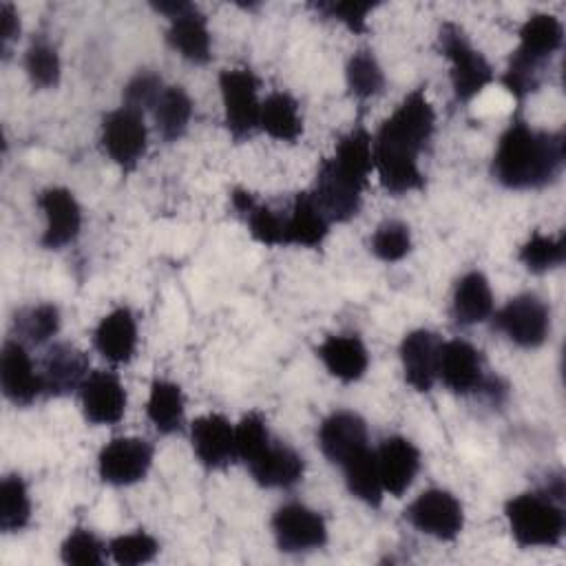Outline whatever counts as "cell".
I'll return each instance as SVG.
<instances>
[{"label": "cell", "mask_w": 566, "mask_h": 566, "mask_svg": "<svg viewBox=\"0 0 566 566\" xmlns=\"http://www.w3.org/2000/svg\"><path fill=\"white\" fill-rule=\"evenodd\" d=\"M268 442H270V431L265 427L263 416L256 411L243 416L234 427V451H237V458H241L245 464L254 455H259Z\"/></svg>", "instance_id": "obj_40"}, {"label": "cell", "mask_w": 566, "mask_h": 566, "mask_svg": "<svg viewBox=\"0 0 566 566\" xmlns=\"http://www.w3.org/2000/svg\"><path fill=\"white\" fill-rule=\"evenodd\" d=\"M438 378L455 394H469L482 387V356L480 352L460 338L440 343L438 352Z\"/></svg>", "instance_id": "obj_15"}, {"label": "cell", "mask_w": 566, "mask_h": 566, "mask_svg": "<svg viewBox=\"0 0 566 566\" xmlns=\"http://www.w3.org/2000/svg\"><path fill=\"white\" fill-rule=\"evenodd\" d=\"M38 206L46 217V228L40 243L49 250H60L71 243L82 228V210L77 199L66 188H46L38 197Z\"/></svg>", "instance_id": "obj_13"}, {"label": "cell", "mask_w": 566, "mask_h": 566, "mask_svg": "<svg viewBox=\"0 0 566 566\" xmlns=\"http://www.w3.org/2000/svg\"><path fill=\"white\" fill-rule=\"evenodd\" d=\"M318 447L334 464H345L367 447V424L354 411L329 413L318 429Z\"/></svg>", "instance_id": "obj_16"}, {"label": "cell", "mask_w": 566, "mask_h": 566, "mask_svg": "<svg viewBox=\"0 0 566 566\" xmlns=\"http://www.w3.org/2000/svg\"><path fill=\"white\" fill-rule=\"evenodd\" d=\"M0 33L2 44L11 42L20 33V18L11 2H0Z\"/></svg>", "instance_id": "obj_44"}, {"label": "cell", "mask_w": 566, "mask_h": 566, "mask_svg": "<svg viewBox=\"0 0 566 566\" xmlns=\"http://www.w3.org/2000/svg\"><path fill=\"white\" fill-rule=\"evenodd\" d=\"M82 411L91 424H115L126 409V391L115 371L97 369L80 387Z\"/></svg>", "instance_id": "obj_12"}, {"label": "cell", "mask_w": 566, "mask_h": 566, "mask_svg": "<svg viewBox=\"0 0 566 566\" xmlns=\"http://www.w3.org/2000/svg\"><path fill=\"white\" fill-rule=\"evenodd\" d=\"M15 327L18 334L22 338H27L29 343H44L49 340L57 327H60V312L53 303H42V305H33L29 310H22L15 316Z\"/></svg>", "instance_id": "obj_36"}, {"label": "cell", "mask_w": 566, "mask_h": 566, "mask_svg": "<svg viewBox=\"0 0 566 566\" xmlns=\"http://www.w3.org/2000/svg\"><path fill=\"white\" fill-rule=\"evenodd\" d=\"M493 327L517 347H539L551 329V314L535 294H520L500 307L493 316Z\"/></svg>", "instance_id": "obj_7"}, {"label": "cell", "mask_w": 566, "mask_h": 566, "mask_svg": "<svg viewBox=\"0 0 566 566\" xmlns=\"http://www.w3.org/2000/svg\"><path fill=\"white\" fill-rule=\"evenodd\" d=\"M438 334L429 329H413L402 338L400 360L405 369V380L416 391H429L438 380Z\"/></svg>", "instance_id": "obj_19"}, {"label": "cell", "mask_w": 566, "mask_h": 566, "mask_svg": "<svg viewBox=\"0 0 566 566\" xmlns=\"http://www.w3.org/2000/svg\"><path fill=\"white\" fill-rule=\"evenodd\" d=\"M374 2H354V0H343V2H318L316 9L325 13L327 18L340 20L349 31L363 33L365 31V20L367 13L374 9Z\"/></svg>", "instance_id": "obj_43"}, {"label": "cell", "mask_w": 566, "mask_h": 566, "mask_svg": "<svg viewBox=\"0 0 566 566\" xmlns=\"http://www.w3.org/2000/svg\"><path fill=\"white\" fill-rule=\"evenodd\" d=\"M259 128L279 142H296L303 133V119L296 99L281 91L270 93L265 102H261Z\"/></svg>", "instance_id": "obj_28"}, {"label": "cell", "mask_w": 566, "mask_h": 566, "mask_svg": "<svg viewBox=\"0 0 566 566\" xmlns=\"http://www.w3.org/2000/svg\"><path fill=\"white\" fill-rule=\"evenodd\" d=\"M564 491L548 493H522L506 502V520L511 535L524 548L533 546H555L559 544L566 517L557 502Z\"/></svg>", "instance_id": "obj_4"}, {"label": "cell", "mask_w": 566, "mask_h": 566, "mask_svg": "<svg viewBox=\"0 0 566 566\" xmlns=\"http://www.w3.org/2000/svg\"><path fill=\"white\" fill-rule=\"evenodd\" d=\"M245 467L254 482L265 489H287L303 478V458L294 449L272 440Z\"/></svg>", "instance_id": "obj_21"}, {"label": "cell", "mask_w": 566, "mask_h": 566, "mask_svg": "<svg viewBox=\"0 0 566 566\" xmlns=\"http://www.w3.org/2000/svg\"><path fill=\"white\" fill-rule=\"evenodd\" d=\"M148 420L159 433H175L184 424V396L179 385L170 380H155L146 402Z\"/></svg>", "instance_id": "obj_31"}, {"label": "cell", "mask_w": 566, "mask_h": 566, "mask_svg": "<svg viewBox=\"0 0 566 566\" xmlns=\"http://www.w3.org/2000/svg\"><path fill=\"white\" fill-rule=\"evenodd\" d=\"M347 86L358 99L374 97L385 86V75L371 51H356L347 62Z\"/></svg>", "instance_id": "obj_33"}, {"label": "cell", "mask_w": 566, "mask_h": 566, "mask_svg": "<svg viewBox=\"0 0 566 566\" xmlns=\"http://www.w3.org/2000/svg\"><path fill=\"white\" fill-rule=\"evenodd\" d=\"M95 349L111 363H128L137 345V323L128 307H117L106 314L93 334Z\"/></svg>", "instance_id": "obj_23"}, {"label": "cell", "mask_w": 566, "mask_h": 566, "mask_svg": "<svg viewBox=\"0 0 566 566\" xmlns=\"http://www.w3.org/2000/svg\"><path fill=\"white\" fill-rule=\"evenodd\" d=\"M345 471V484L349 493L358 500H363L369 506H378L382 500V482H380V471H378V460L376 451L365 447L356 455H352L345 464H340Z\"/></svg>", "instance_id": "obj_29"}, {"label": "cell", "mask_w": 566, "mask_h": 566, "mask_svg": "<svg viewBox=\"0 0 566 566\" xmlns=\"http://www.w3.org/2000/svg\"><path fill=\"white\" fill-rule=\"evenodd\" d=\"M102 146L122 168L130 170L146 153V124L139 111L122 106L102 122Z\"/></svg>", "instance_id": "obj_9"}, {"label": "cell", "mask_w": 566, "mask_h": 566, "mask_svg": "<svg viewBox=\"0 0 566 566\" xmlns=\"http://www.w3.org/2000/svg\"><path fill=\"white\" fill-rule=\"evenodd\" d=\"M520 261L531 272H546L564 263L566 243L564 237H546L542 232H533L531 239L520 248Z\"/></svg>", "instance_id": "obj_34"}, {"label": "cell", "mask_w": 566, "mask_h": 566, "mask_svg": "<svg viewBox=\"0 0 566 566\" xmlns=\"http://www.w3.org/2000/svg\"><path fill=\"white\" fill-rule=\"evenodd\" d=\"M272 533L283 553H305L327 542L325 520L298 502L283 504L274 513Z\"/></svg>", "instance_id": "obj_11"}, {"label": "cell", "mask_w": 566, "mask_h": 566, "mask_svg": "<svg viewBox=\"0 0 566 566\" xmlns=\"http://www.w3.org/2000/svg\"><path fill=\"white\" fill-rule=\"evenodd\" d=\"M564 40V27L553 13H533L520 29V46L511 53L504 86L517 97H526L539 86V66Z\"/></svg>", "instance_id": "obj_3"}, {"label": "cell", "mask_w": 566, "mask_h": 566, "mask_svg": "<svg viewBox=\"0 0 566 566\" xmlns=\"http://www.w3.org/2000/svg\"><path fill=\"white\" fill-rule=\"evenodd\" d=\"M376 460L382 489L394 497H400L409 489L420 469L418 447L402 436L385 438L376 451Z\"/></svg>", "instance_id": "obj_17"}, {"label": "cell", "mask_w": 566, "mask_h": 566, "mask_svg": "<svg viewBox=\"0 0 566 566\" xmlns=\"http://www.w3.org/2000/svg\"><path fill=\"white\" fill-rule=\"evenodd\" d=\"M157 551H159L157 539L144 531L119 535V537L111 539V544H108V553H111L113 562L119 566L146 564L157 555Z\"/></svg>", "instance_id": "obj_37"}, {"label": "cell", "mask_w": 566, "mask_h": 566, "mask_svg": "<svg viewBox=\"0 0 566 566\" xmlns=\"http://www.w3.org/2000/svg\"><path fill=\"white\" fill-rule=\"evenodd\" d=\"M24 71L33 86L53 88L60 82V55L46 40H33L24 53Z\"/></svg>", "instance_id": "obj_35"}, {"label": "cell", "mask_w": 566, "mask_h": 566, "mask_svg": "<svg viewBox=\"0 0 566 566\" xmlns=\"http://www.w3.org/2000/svg\"><path fill=\"white\" fill-rule=\"evenodd\" d=\"M60 557L73 566H99L104 564V544L88 528H75L64 539Z\"/></svg>", "instance_id": "obj_39"}, {"label": "cell", "mask_w": 566, "mask_h": 566, "mask_svg": "<svg viewBox=\"0 0 566 566\" xmlns=\"http://www.w3.org/2000/svg\"><path fill=\"white\" fill-rule=\"evenodd\" d=\"M155 124L166 142H177L192 117V99L181 86H164L157 104L153 106Z\"/></svg>", "instance_id": "obj_30"}, {"label": "cell", "mask_w": 566, "mask_h": 566, "mask_svg": "<svg viewBox=\"0 0 566 566\" xmlns=\"http://www.w3.org/2000/svg\"><path fill=\"white\" fill-rule=\"evenodd\" d=\"M190 438L199 462L208 469H223L237 458L234 427L221 413L199 416L190 427Z\"/></svg>", "instance_id": "obj_18"}, {"label": "cell", "mask_w": 566, "mask_h": 566, "mask_svg": "<svg viewBox=\"0 0 566 566\" xmlns=\"http://www.w3.org/2000/svg\"><path fill=\"white\" fill-rule=\"evenodd\" d=\"M411 250V234L402 221H385L371 237V252L380 261H400Z\"/></svg>", "instance_id": "obj_38"}, {"label": "cell", "mask_w": 566, "mask_h": 566, "mask_svg": "<svg viewBox=\"0 0 566 566\" xmlns=\"http://www.w3.org/2000/svg\"><path fill=\"white\" fill-rule=\"evenodd\" d=\"M566 148L562 133L535 130L513 119L502 133L493 155V177L513 190L542 188L557 179L564 168Z\"/></svg>", "instance_id": "obj_2"}, {"label": "cell", "mask_w": 566, "mask_h": 566, "mask_svg": "<svg viewBox=\"0 0 566 566\" xmlns=\"http://www.w3.org/2000/svg\"><path fill=\"white\" fill-rule=\"evenodd\" d=\"M250 234L263 245H285V217L268 206H252L245 214Z\"/></svg>", "instance_id": "obj_41"}, {"label": "cell", "mask_w": 566, "mask_h": 566, "mask_svg": "<svg viewBox=\"0 0 566 566\" xmlns=\"http://www.w3.org/2000/svg\"><path fill=\"white\" fill-rule=\"evenodd\" d=\"M166 42L192 64H206L212 55L206 15L192 2H188V7L181 13L170 18Z\"/></svg>", "instance_id": "obj_22"}, {"label": "cell", "mask_w": 566, "mask_h": 566, "mask_svg": "<svg viewBox=\"0 0 566 566\" xmlns=\"http://www.w3.org/2000/svg\"><path fill=\"white\" fill-rule=\"evenodd\" d=\"M153 444L144 438H113L97 458L99 478L115 486H128L148 473Z\"/></svg>", "instance_id": "obj_10"}, {"label": "cell", "mask_w": 566, "mask_h": 566, "mask_svg": "<svg viewBox=\"0 0 566 566\" xmlns=\"http://www.w3.org/2000/svg\"><path fill=\"white\" fill-rule=\"evenodd\" d=\"M164 91L161 77L150 71H139L126 86H124V106L144 113L153 108Z\"/></svg>", "instance_id": "obj_42"}, {"label": "cell", "mask_w": 566, "mask_h": 566, "mask_svg": "<svg viewBox=\"0 0 566 566\" xmlns=\"http://www.w3.org/2000/svg\"><path fill=\"white\" fill-rule=\"evenodd\" d=\"M42 389L49 396H66L80 389L88 376V358L69 343H57L49 349L42 369Z\"/></svg>", "instance_id": "obj_20"}, {"label": "cell", "mask_w": 566, "mask_h": 566, "mask_svg": "<svg viewBox=\"0 0 566 566\" xmlns=\"http://www.w3.org/2000/svg\"><path fill=\"white\" fill-rule=\"evenodd\" d=\"M316 352L327 371L343 382H354L363 378L369 365V356L363 340L352 334L327 336Z\"/></svg>", "instance_id": "obj_24"}, {"label": "cell", "mask_w": 566, "mask_h": 566, "mask_svg": "<svg viewBox=\"0 0 566 566\" xmlns=\"http://www.w3.org/2000/svg\"><path fill=\"white\" fill-rule=\"evenodd\" d=\"M405 517L422 533L451 542L464 526V513L458 497L442 489L422 491L405 511Z\"/></svg>", "instance_id": "obj_8"}, {"label": "cell", "mask_w": 566, "mask_h": 566, "mask_svg": "<svg viewBox=\"0 0 566 566\" xmlns=\"http://www.w3.org/2000/svg\"><path fill=\"white\" fill-rule=\"evenodd\" d=\"M31 520V500L20 475H4L0 482V528L4 533L22 531Z\"/></svg>", "instance_id": "obj_32"}, {"label": "cell", "mask_w": 566, "mask_h": 566, "mask_svg": "<svg viewBox=\"0 0 566 566\" xmlns=\"http://www.w3.org/2000/svg\"><path fill=\"white\" fill-rule=\"evenodd\" d=\"M436 115L422 88L411 91L371 139L374 168L382 188L402 195L424 186L418 155L433 135Z\"/></svg>", "instance_id": "obj_1"}, {"label": "cell", "mask_w": 566, "mask_h": 566, "mask_svg": "<svg viewBox=\"0 0 566 566\" xmlns=\"http://www.w3.org/2000/svg\"><path fill=\"white\" fill-rule=\"evenodd\" d=\"M226 124L230 135L241 142L259 128L261 102L256 99L259 82L250 69H226L219 75Z\"/></svg>", "instance_id": "obj_6"}, {"label": "cell", "mask_w": 566, "mask_h": 566, "mask_svg": "<svg viewBox=\"0 0 566 566\" xmlns=\"http://www.w3.org/2000/svg\"><path fill=\"white\" fill-rule=\"evenodd\" d=\"M438 44L442 55L451 62L449 75L458 102H469L493 80L491 64L484 60L480 51L471 46V42L467 40L464 31L458 24L444 22L440 27Z\"/></svg>", "instance_id": "obj_5"}, {"label": "cell", "mask_w": 566, "mask_h": 566, "mask_svg": "<svg viewBox=\"0 0 566 566\" xmlns=\"http://www.w3.org/2000/svg\"><path fill=\"white\" fill-rule=\"evenodd\" d=\"M329 232V219L314 201L312 192H298L290 217H285V245L318 248Z\"/></svg>", "instance_id": "obj_26"}, {"label": "cell", "mask_w": 566, "mask_h": 566, "mask_svg": "<svg viewBox=\"0 0 566 566\" xmlns=\"http://www.w3.org/2000/svg\"><path fill=\"white\" fill-rule=\"evenodd\" d=\"M254 203H256V201H254V197H252L248 190H241V188L232 190V206H234L237 212L245 214Z\"/></svg>", "instance_id": "obj_45"}, {"label": "cell", "mask_w": 566, "mask_h": 566, "mask_svg": "<svg viewBox=\"0 0 566 566\" xmlns=\"http://www.w3.org/2000/svg\"><path fill=\"white\" fill-rule=\"evenodd\" d=\"M0 385L7 400L18 407L31 405L42 389V376L35 374L33 363L20 340H7L0 354Z\"/></svg>", "instance_id": "obj_14"}, {"label": "cell", "mask_w": 566, "mask_h": 566, "mask_svg": "<svg viewBox=\"0 0 566 566\" xmlns=\"http://www.w3.org/2000/svg\"><path fill=\"white\" fill-rule=\"evenodd\" d=\"M451 314L460 325H475L493 314V292L482 272H467L458 281L451 301Z\"/></svg>", "instance_id": "obj_27"}, {"label": "cell", "mask_w": 566, "mask_h": 566, "mask_svg": "<svg viewBox=\"0 0 566 566\" xmlns=\"http://www.w3.org/2000/svg\"><path fill=\"white\" fill-rule=\"evenodd\" d=\"M334 172H338L343 179L365 188L367 177L374 168V155H371V135L356 126L347 135H343L336 144L334 157L325 159Z\"/></svg>", "instance_id": "obj_25"}]
</instances>
